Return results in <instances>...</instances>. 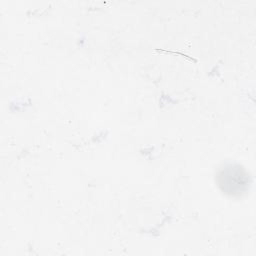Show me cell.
<instances>
[{
	"label": "cell",
	"mask_w": 256,
	"mask_h": 256,
	"mask_svg": "<svg viewBox=\"0 0 256 256\" xmlns=\"http://www.w3.org/2000/svg\"><path fill=\"white\" fill-rule=\"evenodd\" d=\"M215 178L222 193L234 198H239L247 194L252 183L249 172L235 162L222 164L218 168Z\"/></svg>",
	"instance_id": "obj_1"
}]
</instances>
